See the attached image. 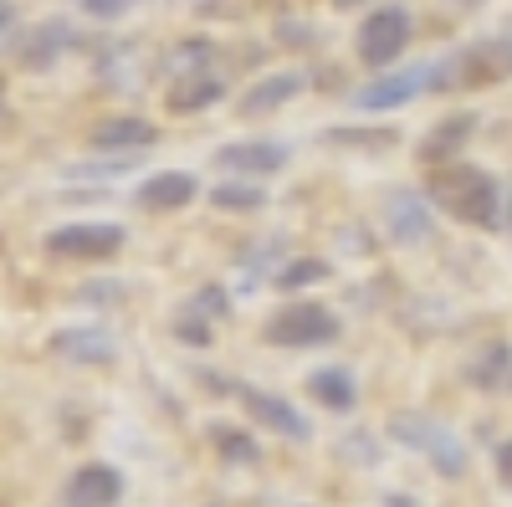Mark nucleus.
<instances>
[{"instance_id": "25", "label": "nucleus", "mask_w": 512, "mask_h": 507, "mask_svg": "<svg viewBox=\"0 0 512 507\" xmlns=\"http://www.w3.org/2000/svg\"><path fill=\"white\" fill-rule=\"evenodd\" d=\"M323 144H354V149H390L395 134L390 129H369V134H349V129H338V134H323Z\"/></svg>"}, {"instance_id": "31", "label": "nucleus", "mask_w": 512, "mask_h": 507, "mask_svg": "<svg viewBox=\"0 0 512 507\" xmlns=\"http://www.w3.org/2000/svg\"><path fill=\"white\" fill-rule=\"evenodd\" d=\"M338 6H359V0H338Z\"/></svg>"}, {"instance_id": "28", "label": "nucleus", "mask_w": 512, "mask_h": 507, "mask_svg": "<svg viewBox=\"0 0 512 507\" xmlns=\"http://www.w3.org/2000/svg\"><path fill=\"white\" fill-rule=\"evenodd\" d=\"M205 57H210V41H190V47H180V52H175V62H180V67L205 62Z\"/></svg>"}, {"instance_id": "9", "label": "nucleus", "mask_w": 512, "mask_h": 507, "mask_svg": "<svg viewBox=\"0 0 512 507\" xmlns=\"http://www.w3.org/2000/svg\"><path fill=\"white\" fill-rule=\"evenodd\" d=\"M431 88V67H410V72H390V77H374L369 88L354 93V108L364 113H390V108H405L410 98H420Z\"/></svg>"}, {"instance_id": "21", "label": "nucleus", "mask_w": 512, "mask_h": 507, "mask_svg": "<svg viewBox=\"0 0 512 507\" xmlns=\"http://www.w3.org/2000/svg\"><path fill=\"white\" fill-rule=\"evenodd\" d=\"M323 277H328V262H318V257H297V262H287V267L277 272V287H282V292H297V287L323 282Z\"/></svg>"}, {"instance_id": "12", "label": "nucleus", "mask_w": 512, "mask_h": 507, "mask_svg": "<svg viewBox=\"0 0 512 507\" xmlns=\"http://www.w3.org/2000/svg\"><path fill=\"white\" fill-rule=\"evenodd\" d=\"M67 47H72V26L67 21H41L26 41H11V62L26 67V72H41V67H52Z\"/></svg>"}, {"instance_id": "11", "label": "nucleus", "mask_w": 512, "mask_h": 507, "mask_svg": "<svg viewBox=\"0 0 512 507\" xmlns=\"http://www.w3.org/2000/svg\"><path fill=\"white\" fill-rule=\"evenodd\" d=\"M384 226H390V236H395L400 246H420V241H431L436 216H431V205H425L420 195L395 190V195H390V205H384Z\"/></svg>"}, {"instance_id": "22", "label": "nucleus", "mask_w": 512, "mask_h": 507, "mask_svg": "<svg viewBox=\"0 0 512 507\" xmlns=\"http://www.w3.org/2000/svg\"><path fill=\"white\" fill-rule=\"evenodd\" d=\"M210 441L221 446L226 461H256V441L246 431H236V426H210Z\"/></svg>"}, {"instance_id": "1", "label": "nucleus", "mask_w": 512, "mask_h": 507, "mask_svg": "<svg viewBox=\"0 0 512 507\" xmlns=\"http://www.w3.org/2000/svg\"><path fill=\"white\" fill-rule=\"evenodd\" d=\"M431 190H436V200L451 210L456 221L477 226V231H492L502 221V190H497V180L482 175V169H472V164H461V159H451V169L436 164Z\"/></svg>"}, {"instance_id": "5", "label": "nucleus", "mask_w": 512, "mask_h": 507, "mask_svg": "<svg viewBox=\"0 0 512 507\" xmlns=\"http://www.w3.org/2000/svg\"><path fill=\"white\" fill-rule=\"evenodd\" d=\"M128 231L113 226V221H77V226H57L47 236V251L52 257H72V262H103L113 251H123Z\"/></svg>"}, {"instance_id": "26", "label": "nucleus", "mask_w": 512, "mask_h": 507, "mask_svg": "<svg viewBox=\"0 0 512 507\" xmlns=\"http://www.w3.org/2000/svg\"><path fill=\"white\" fill-rule=\"evenodd\" d=\"M123 6H128V0H82V11H88V16H98V21H113V16H123Z\"/></svg>"}, {"instance_id": "7", "label": "nucleus", "mask_w": 512, "mask_h": 507, "mask_svg": "<svg viewBox=\"0 0 512 507\" xmlns=\"http://www.w3.org/2000/svg\"><path fill=\"white\" fill-rule=\"evenodd\" d=\"M292 149L277 144V139H241V144H221L216 149V169H226V175H251V180H262V175H277V169H287Z\"/></svg>"}, {"instance_id": "2", "label": "nucleus", "mask_w": 512, "mask_h": 507, "mask_svg": "<svg viewBox=\"0 0 512 507\" xmlns=\"http://www.w3.org/2000/svg\"><path fill=\"white\" fill-rule=\"evenodd\" d=\"M512 77V36L477 41V47L456 52L451 62L431 67V88H487V82Z\"/></svg>"}, {"instance_id": "20", "label": "nucleus", "mask_w": 512, "mask_h": 507, "mask_svg": "<svg viewBox=\"0 0 512 507\" xmlns=\"http://www.w3.org/2000/svg\"><path fill=\"white\" fill-rule=\"evenodd\" d=\"M210 205L226 210V216H251V210L267 205V190L262 185H246V180H226V185L210 190Z\"/></svg>"}, {"instance_id": "17", "label": "nucleus", "mask_w": 512, "mask_h": 507, "mask_svg": "<svg viewBox=\"0 0 512 507\" xmlns=\"http://www.w3.org/2000/svg\"><path fill=\"white\" fill-rule=\"evenodd\" d=\"M308 395H313L318 405H328V410H354L359 385H354V374H349L344 364H328V369H318V374L308 379Z\"/></svg>"}, {"instance_id": "16", "label": "nucleus", "mask_w": 512, "mask_h": 507, "mask_svg": "<svg viewBox=\"0 0 512 507\" xmlns=\"http://www.w3.org/2000/svg\"><path fill=\"white\" fill-rule=\"evenodd\" d=\"M159 139V129H154V123L149 118H134V113H128V118H103L98 123V129H93V149H149Z\"/></svg>"}, {"instance_id": "24", "label": "nucleus", "mask_w": 512, "mask_h": 507, "mask_svg": "<svg viewBox=\"0 0 512 507\" xmlns=\"http://www.w3.org/2000/svg\"><path fill=\"white\" fill-rule=\"evenodd\" d=\"M190 308H195V313H205V318H216V323H221V318L231 313V298H226V287H216V282H210V287H200V292H195V298H190Z\"/></svg>"}, {"instance_id": "3", "label": "nucleus", "mask_w": 512, "mask_h": 507, "mask_svg": "<svg viewBox=\"0 0 512 507\" xmlns=\"http://www.w3.org/2000/svg\"><path fill=\"white\" fill-rule=\"evenodd\" d=\"M262 338L277 349H318V344H333L338 338V318L323 303H287L282 313L267 318Z\"/></svg>"}, {"instance_id": "6", "label": "nucleus", "mask_w": 512, "mask_h": 507, "mask_svg": "<svg viewBox=\"0 0 512 507\" xmlns=\"http://www.w3.org/2000/svg\"><path fill=\"white\" fill-rule=\"evenodd\" d=\"M405 47H410V16H405L400 6L369 11V21L359 26V57H364L369 67H390Z\"/></svg>"}, {"instance_id": "29", "label": "nucleus", "mask_w": 512, "mask_h": 507, "mask_svg": "<svg viewBox=\"0 0 512 507\" xmlns=\"http://www.w3.org/2000/svg\"><path fill=\"white\" fill-rule=\"evenodd\" d=\"M492 364H507V349H492ZM472 379H477V385H497V379H502V369H477Z\"/></svg>"}, {"instance_id": "23", "label": "nucleus", "mask_w": 512, "mask_h": 507, "mask_svg": "<svg viewBox=\"0 0 512 507\" xmlns=\"http://www.w3.org/2000/svg\"><path fill=\"white\" fill-rule=\"evenodd\" d=\"M210 323H216V318H205V313L185 308V313L175 318V338H180V344H195V349H205V344H210V333H216Z\"/></svg>"}, {"instance_id": "19", "label": "nucleus", "mask_w": 512, "mask_h": 507, "mask_svg": "<svg viewBox=\"0 0 512 507\" xmlns=\"http://www.w3.org/2000/svg\"><path fill=\"white\" fill-rule=\"evenodd\" d=\"M221 93H226V88H221V82H216V77H210V72L200 67V72H190V77L180 82V88H169V98H164V103L175 108V113H195V108L221 103Z\"/></svg>"}, {"instance_id": "4", "label": "nucleus", "mask_w": 512, "mask_h": 507, "mask_svg": "<svg viewBox=\"0 0 512 507\" xmlns=\"http://www.w3.org/2000/svg\"><path fill=\"white\" fill-rule=\"evenodd\" d=\"M390 431H395L400 441H410L415 451L431 456V467H436L441 477H461V472H466V446L441 426V420H425V415H395V420H390Z\"/></svg>"}, {"instance_id": "15", "label": "nucleus", "mask_w": 512, "mask_h": 507, "mask_svg": "<svg viewBox=\"0 0 512 507\" xmlns=\"http://www.w3.org/2000/svg\"><path fill=\"white\" fill-rule=\"evenodd\" d=\"M195 190H200L195 175H185V169H164V175L139 185V205L144 210H185L195 200Z\"/></svg>"}, {"instance_id": "10", "label": "nucleus", "mask_w": 512, "mask_h": 507, "mask_svg": "<svg viewBox=\"0 0 512 507\" xmlns=\"http://www.w3.org/2000/svg\"><path fill=\"white\" fill-rule=\"evenodd\" d=\"M52 354L67 364H82V369H108L118 359V344L103 328H62V333H52Z\"/></svg>"}, {"instance_id": "8", "label": "nucleus", "mask_w": 512, "mask_h": 507, "mask_svg": "<svg viewBox=\"0 0 512 507\" xmlns=\"http://www.w3.org/2000/svg\"><path fill=\"white\" fill-rule=\"evenodd\" d=\"M236 400H241V410L251 415V420H262L267 431H277V436H287V441H313V426L303 415H297L282 395H267V390H256V385H236Z\"/></svg>"}, {"instance_id": "27", "label": "nucleus", "mask_w": 512, "mask_h": 507, "mask_svg": "<svg viewBox=\"0 0 512 507\" xmlns=\"http://www.w3.org/2000/svg\"><path fill=\"white\" fill-rule=\"evenodd\" d=\"M492 467H497V482L512 487V441H502V446L492 451Z\"/></svg>"}, {"instance_id": "18", "label": "nucleus", "mask_w": 512, "mask_h": 507, "mask_svg": "<svg viewBox=\"0 0 512 507\" xmlns=\"http://www.w3.org/2000/svg\"><path fill=\"white\" fill-rule=\"evenodd\" d=\"M472 123H477L472 113H456V118H446L441 129L420 144V159H425V164H451V154H461V144L472 139Z\"/></svg>"}, {"instance_id": "14", "label": "nucleus", "mask_w": 512, "mask_h": 507, "mask_svg": "<svg viewBox=\"0 0 512 507\" xmlns=\"http://www.w3.org/2000/svg\"><path fill=\"white\" fill-rule=\"evenodd\" d=\"M303 93V72H267L262 82H251L241 93V113L246 118H262V113H277L282 103H292Z\"/></svg>"}, {"instance_id": "30", "label": "nucleus", "mask_w": 512, "mask_h": 507, "mask_svg": "<svg viewBox=\"0 0 512 507\" xmlns=\"http://www.w3.org/2000/svg\"><path fill=\"white\" fill-rule=\"evenodd\" d=\"M390 507H415V502H405V497H390Z\"/></svg>"}, {"instance_id": "13", "label": "nucleus", "mask_w": 512, "mask_h": 507, "mask_svg": "<svg viewBox=\"0 0 512 507\" xmlns=\"http://www.w3.org/2000/svg\"><path fill=\"white\" fill-rule=\"evenodd\" d=\"M123 497V477L103 461H88L67 477V507H113Z\"/></svg>"}]
</instances>
